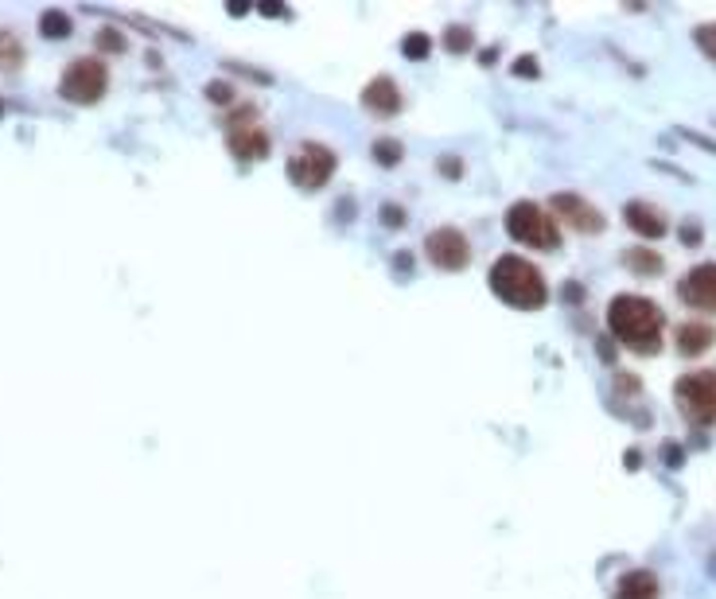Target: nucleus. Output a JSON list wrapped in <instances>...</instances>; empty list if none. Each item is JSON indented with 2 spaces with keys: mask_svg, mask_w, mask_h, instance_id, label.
I'll return each mask as SVG.
<instances>
[{
  "mask_svg": "<svg viewBox=\"0 0 716 599\" xmlns=\"http://www.w3.org/2000/svg\"><path fill=\"white\" fill-rule=\"evenodd\" d=\"M611 335L639 354H658L662 347V312L646 296H615L608 308Z\"/></svg>",
  "mask_w": 716,
  "mask_h": 599,
  "instance_id": "1",
  "label": "nucleus"
},
{
  "mask_svg": "<svg viewBox=\"0 0 716 599\" xmlns=\"http://www.w3.org/2000/svg\"><path fill=\"white\" fill-rule=\"evenodd\" d=\"M491 288H495L499 300L522 308V312H534L549 300V288L541 281V273L526 257H514V253H506L491 265Z\"/></svg>",
  "mask_w": 716,
  "mask_h": 599,
  "instance_id": "2",
  "label": "nucleus"
},
{
  "mask_svg": "<svg viewBox=\"0 0 716 599\" xmlns=\"http://www.w3.org/2000/svg\"><path fill=\"white\" fill-rule=\"evenodd\" d=\"M506 234L522 246L534 249H557L561 246V234H557V222L541 211L537 203H514L506 211Z\"/></svg>",
  "mask_w": 716,
  "mask_h": 599,
  "instance_id": "3",
  "label": "nucleus"
},
{
  "mask_svg": "<svg viewBox=\"0 0 716 599\" xmlns=\"http://www.w3.org/2000/svg\"><path fill=\"white\" fill-rule=\"evenodd\" d=\"M335 176V152L327 144H300L288 160V179L300 187V191H320L327 179Z\"/></svg>",
  "mask_w": 716,
  "mask_h": 599,
  "instance_id": "4",
  "label": "nucleus"
},
{
  "mask_svg": "<svg viewBox=\"0 0 716 599\" xmlns=\"http://www.w3.org/2000/svg\"><path fill=\"white\" fill-rule=\"evenodd\" d=\"M106 82H109L106 63H98V59H71L67 71H63L59 90H63L67 102L90 106V102H98L106 94Z\"/></svg>",
  "mask_w": 716,
  "mask_h": 599,
  "instance_id": "5",
  "label": "nucleus"
},
{
  "mask_svg": "<svg viewBox=\"0 0 716 599\" xmlns=\"http://www.w3.org/2000/svg\"><path fill=\"white\" fill-rule=\"evenodd\" d=\"M226 144H230V152L242 156V160H265V156H269V133H265L257 109L253 106L238 109V113L226 121Z\"/></svg>",
  "mask_w": 716,
  "mask_h": 599,
  "instance_id": "6",
  "label": "nucleus"
},
{
  "mask_svg": "<svg viewBox=\"0 0 716 599\" xmlns=\"http://www.w3.org/2000/svg\"><path fill=\"white\" fill-rule=\"evenodd\" d=\"M678 409L689 424L716 421V374H685L678 382Z\"/></svg>",
  "mask_w": 716,
  "mask_h": 599,
  "instance_id": "7",
  "label": "nucleus"
},
{
  "mask_svg": "<svg viewBox=\"0 0 716 599\" xmlns=\"http://www.w3.org/2000/svg\"><path fill=\"white\" fill-rule=\"evenodd\" d=\"M425 253H429L432 265H436V269H444V273H460L467 261H471L467 238L460 234V230H452V226L432 230L429 238H425Z\"/></svg>",
  "mask_w": 716,
  "mask_h": 599,
  "instance_id": "8",
  "label": "nucleus"
},
{
  "mask_svg": "<svg viewBox=\"0 0 716 599\" xmlns=\"http://www.w3.org/2000/svg\"><path fill=\"white\" fill-rule=\"evenodd\" d=\"M678 296L697 312H716V265H693L678 281Z\"/></svg>",
  "mask_w": 716,
  "mask_h": 599,
  "instance_id": "9",
  "label": "nucleus"
},
{
  "mask_svg": "<svg viewBox=\"0 0 716 599\" xmlns=\"http://www.w3.org/2000/svg\"><path fill=\"white\" fill-rule=\"evenodd\" d=\"M553 211L565 214L569 226H576L580 234H596V230H604V214L596 211L588 199H580V195H553Z\"/></svg>",
  "mask_w": 716,
  "mask_h": 599,
  "instance_id": "10",
  "label": "nucleus"
},
{
  "mask_svg": "<svg viewBox=\"0 0 716 599\" xmlns=\"http://www.w3.org/2000/svg\"><path fill=\"white\" fill-rule=\"evenodd\" d=\"M362 106L370 109V113H378V117H390L401 109V94H397V82L390 74H378V78H370L366 82V90H362Z\"/></svg>",
  "mask_w": 716,
  "mask_h": 599,
  "instance_id": "11",
  "label": "nucleus"
},
{
  "mask_svg": "<svg viewBox=\"0 0 716 599\" xmlns=\"http://www.w3.org/2000/svg\"><path fill=\"white\" fill-rule=\"evenodd\" d=\"M623 218H627V226H631L639 238H662V234L670 230V222L654 211L650 203H627Z\"/></svg>",
  "mask_w": 716,
  "mask_h": 599,
  "instance_id": "12",
  "label": "nucleus"
},
{
  "mask_svg": "<svg viewBox=\"0 0 716 599\" xmlns=\"http://www.w3.org/2000/svg\"><path fill=\"white\" fill-rule=\"evenodd\" d=\"M611 599H658V580H654V572H646V568H631L627 576H619L615 596Z\"/></svg>",
  "mask_w": 716,
  "mask_h": 599,
  "instance_id": "13",
  "label": "nucleus"
},
{
  "mask_svg": "<svg viewBox=\"0 0 716 599\" xmlns=\"http://www.w3.org/2000/svg\"><path fill=\"white\" fill-rule=\"evenodd\" d=\"M713 327L709 323H681L678 327V351L681 354H701L713 347Z\"/></svg>",
  "mask_w": 716,
  "mask_h": 599,
  "instance_id": "14",
  "label": "nucleus"
},
{
  "mask_svg": "<svg viewBox=\"0 0 716 599\" xmlns=\"http://www.w3.org/2000/svg\"><path fill=\"white\" fill-rule=\"evenodd\" d=\"M39 28H43V36L67 39L71 36V16H67V12H59V8H47V12L39 16Z\"/></svg>",
  "mask_w": 716,
  "mask_h": 599,
  "instance_id": "15",
  "label": "nucleus"
},
{
  "mask_svg": "<svg viewBox=\"0 0 716 599\" xmlns=\"http://www.w3.org/2000/svg\"><path fill=\"white\" fill-rule=\"evenodd\" d=\"M20 59H24V47L0 28V67L12 71V67H20Z\"/></svg>",
  "mask_w": 716,
  "mask_h": 599,
  "instance_id": "16",
  "label": "nucleus"
},
{
  "mask_svg": "<svg viewBox=\"0 0 716 599\" xmlns=\"http://www.w3.org/2000/svg\"><path fill=\"white\" fill-rule=\"evenodd\" d=\"M429 51H432V43L425 32H409V36L401 39V55H405V59H425Z\"/></svg>",
  "mask_w": 716,
  "mask_h": 599,
  "instance_id": "17",
  "label": "nucleus"
},
{
  "mask_svg": "<svg viewBox=\"0 0 716 599\" xmlns=\"http://www.w3.org/2000/svg\"><path fill=\"white\" fill-rule=\"evenodd\" d=\"M627 269H635V273H658L662 261H658L650 249H631V253H627Z\"/></svg>",
  "mask_w": 716,
  "mask_h": 599,
  "instance_id": "18",
  "label": "nucleus"
},
{
  "mask_svg": "<svg viewBox=\"0 0 716 599\" xmlns=\"http://www.w3.org/2000/svg\"><path fill=\"white\" fill-rule=\"evenodd\" d=\"M374 160L382 164V168H394V164H401V144L397 141H374Z\"/></svg>",
  "mask_w": 716,
  "mask_h": 599,
  "instance_id": "19",
  "label": "nucleus"
},
{
  "mask_svg": "<svg viewBox=\"0 0 716 599\" xmlns=\"http://www.w3.org/2000/svg\"><path fill=\"white\" fill-rule=\"evenodd\" d=\"M693 39H697V47L716 63V24H701V28L693 32Z\"/></svg>",
  "mask_w": 716,
  "mask_h": 599,
  "instance_id": "20",
  "label": "nucleus"
},
{
  "mask_svg": "<svg viewBox=\"0 0 716 599\" xmlns=\"http://www.w3.org/2000/svg\"><path fill=\"white\" fill-rule=\"evenodd\" d=\"M444 47H448L452 55H464L467 47H471V32H467V28H448V36H444Z\"/></svg>",
  "mask_w": 716,
  "mask_h": 599,
  "instance_id": "21",
  "label": "nucleus"
},
{
  "mask_svg": "<svg viewBox=\"0 0 716 599\" xmlns=\"http://www.w3.org/2000/svg\"><path fill=\"white\" fill-rule=\"evenodd\" d=\"M207 98L215 106H226V102H234V86L230 82H207Z\"/></svg>",
  "mask_w": 716,
  "mask_h": 599,
  "instance_id": "22",
  "label": "nucleus"
},
{
  "mask_svg": "<svg viewBox=\"0 0 716 599\" xmlns=\"http://www.w3.org/2000/svg\"><path fill=\"white\" fill-rule=\"evenodd\" d=\"M98 47H102V51H125V36H121L117 28H102V32H98Z\"/></svg>",
  "mask_w": 716,
  "mask_h": 599,
  "instance_id": "23",
  "label": "nucleus"
},
{
  "mask_svg": "<svg viewBox=\"0 0 716 599\" xmlns=\"http://www.w3.org/2000/svg\"><path fill=\"white\" fill-rule=\"evenodd\" d=\"M514 74H522V78H537V59H534V55H522V59H514Z\"/></svg>",
  "mask_w": 716,
  "mask_h": 599,
  "instance_id": "24",
  "label": "nucleus"
},
{
  "mask_svg": "<svg viewBox=\"0 0 716 599\" xmlns=\"http://www.w3.org/2000/svg\"><path fill=\"white\" fill-rule=\"evenodd\" d=\"M382 222H386V226H401V222H405V211L386 203V207H382Z\"/></svg>",
  "mask_w": 716,
  "mask_h": 599,
  "instance_id": "25",
  "label": "nucleus"
},
{
  "mask_svg": "<svg viewBox=\"0 0 716 599\" xmlns=\"http://www.w3.org/2000/svg\"><path fill=\"white\" fill-rule=\"evenodd\" d=\"M440 172L444 176H460V160H440Z\"/></svg>",
  "mask_w": 716,
  "mask_h": 599,
  "instance_id": "26",
  "label": "nucleus"
},
{
  "mask_svg": "<svg viewBox=\"0 0 716 599\" xmlns=\"http://www.w3.org/2000/svg\"><path fill=\"white\" fill-rule=\"evenodd\" d=\"M0 109H4V106H0Z\"/></svg>",
  "mask_w": 716,
  "mask_h": 599,
  "instance_id": "27",
  "label": "nucleus"
}]
</instances>
